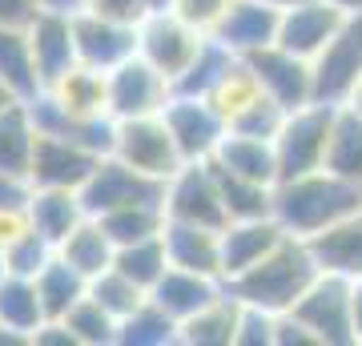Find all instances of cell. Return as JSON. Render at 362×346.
Masks as SVG:
<instances>
[{
  "label": "cell",
  "instance_id": "41",
  "mask_svg": "<svg viewBox=\"0 0 362 346\" xmlns=\"http://www.w3.org/2000/svg\"><path fill=\"white\" fill-rule=\"evenodd\" d=\"M286 113H290V109H282L270 93H262V97H254L242 113L233 117L230 129L233 133H246V137H266V142H274L278 129H282V121H286Z\"/></svg>",
  "mask_w": 362,
  "mask_h": 346
},
{
  "label": "cell",
  "instance_id": "3",
  "mask_svg": "<svg viewBox=\"0 0 362 346\" xmlns=\"http://www.w3.org/2000/svg\"><path fill=\"white\" fill-rule=\"evenodd\" d=\"M338 105L310 101L302 109H290L274 137V154H278V181L302 178L314 169H326V145H330V125H334Z\"/></svg>",
  "mask_w": 362,
  "mask_h": 346
},
{
  "label": "cell",
  "instance_id": "31",
  "mask_svg": "<svg viewBox=\"0 0 362 346\" xmlns=\"http://www.w3.org/2000/svg\"><path fill=\"white\" fill-rule=\"evenodd\" d=\"M326 169L338 178L362 181V113L350 105H338L334 125H330V145H326Z\"/></svg>",
  "mask_w": 362,
  "mask_h": 346
},
{
  "label": "cell",
  "instance_id": "36",
  "mask_svg": "<svg viewBox=\"0 0 362 346\" xmlns=\"http://www.w3.org/2000/svg\"><path fill=\"white\" fill-rule=\"evenodd\" d=\"M113 266L121 274H129L137 286L153 290V282L169 270V250H165V238H145V242H129V246H117V258Z\"/></svg>",
  "mask_w": 362,
  "mask_h": 346
},
{
  "label": "cell",
  "instance_id": "50",
  "mask_svg": "<svg viewBox=\"0 0 362 346\" xmlns=\"http://www.w3.org/2000/svg\"><path fill=\"white\" fill-rule=\"evenodd\" d=\"M354 338L362 342V278H354Z\"/></svg>",
  "mask_w": 362,
  "mask_h": 346
},
{
  "label": "cell",
  "instance_id": "4",
  "mask_svg": "<svg viewBox=\"0 0 362 346\" xmlns=\"http://www.w3.org/2000/svg\"><path fill=\"white\" fill-rule=\"evenodd\" d=\"M294 314L314 334L322 346H354V282L342 274H318L310 290L298 298Z\"/></svg>",
  "mask_w": 362,
  "mask_h": 346
},
{
  "label": "cell",
  "instance_id": "38",
  "mask_svg": "<svg viewBox=\"0 0 362 346\" xmlns=\"http://www.w3.org/2000/svg\"><path fill=\"white\" fill-rule=\"evenodd\" d=\"M65 326L73 330L77 346H117V330H121V322L89 294L65 314Z\"/></svg>",
  "mask_w": 362,
  "mask_h": 346
},
{
  "label": "cell",
  "instance_id": "27",
  "mask_svg": "<svg viewBox=\"0 0 362 346\" xmlns=\"http://www.w3.org/2000/svg\"><path fill=\"white\" fill-rule=\"evenodd\" d=\"M57 254L65 258L69 266H77L85 278H97V274H105V270L113 266L117 242L105 233V226L97 218H85L77 230L65 238V242L57 246Z\"/></svg>",
  "mask_w": 362,
  "mask_h": 346
},
{
  "label": "cell",
  "instance_id": "8",
  "mask_svg": "<svg viewBox=\"0 0 362 346\" xmlns=\"http://www.w3.org/2000/svg\"><path fill=\"white\" fill-rule=\"evenodd\" d=\"M113 157H121L125 166L141 169L157 181H169L185 161L177 154V142L169 133L165 117H129V121H117V142H113Z\"/></svg>",
  "mask_w": 362,
  "mask_h": 346
},
{
  "label": "cell",
  "instance_id": "6",
  "mask_svg": "<svg viewBox=\"0 0 362 346\" xmlns=\"http://www.w3.org/2000/svg\"><path fill=\"white\" fill-rule=\"evenodd\" d=\"M314 69V101L346 105L362 81V13L346 16L330 45L310 61Z\"/></svg>",
  "mask_w": 362,
  "mask_h": 346
},
{
  "label": "cell",
  "instance_id": "48",
  "mask_svg": "<svg viewBox=\"0 0 362 346\" xmlns=\"http://www.w3.org/2000/svg\"><path fill=\"white\" fill-rule=\"evenodd\" d=\"M25 230H33V218H28V209H4L0 214V246L16 242Z\"/></svg>",
  "mask_w": 362,
  "mask_h": 346
},
{
  "label": "cell",
  "instance_id": "39",
  "mask_svg": "<svg viewBox=\"0 0 362 346\" xmlns=\"http://www.w3.org/2000/svg\"><path fill=\"white\" fill-rule=\"evenodd\" d=\"M262 85H258V77H254V69H250L246 64V57H242V61L233 64L230 73H226V81H221L218 89L209 93V101L218 105L221 109V117H226V121H233V117L242 113V109H246L250 101H254V97H262Z\"/></svg>",
  "mask_w": 362,
  "mask_h": 346
},
{
  "label": "cell",
  "instance_id": "2",
  "mask_svg": "<svg viewBox=\"0 0 362 346\" xmlns=\"http://www.w3.org/2000/svg\"><path fill=\"white\" fill-rule=\"evenodd\" d=\"M322 270L310 254V242L306 238H294L286 233L282 242L274 246L270 254L262 258L258 266H250L246 274L230 278V294L246 306H262L270 314H286V310L298 306V298L310 290V282Z\"/></svg>",
  "mask_w": 362,
  "mask_h": 346
},
{
  "label": "cell",
  "instance_id": "30",
  "mask_svg": "<svg viewBox=\"0 0 362 346\" xmlns=\"http://www.w3.org/2000/svg\"><path fill=\"white\" fill-rule=\"evenodd\" d=\"M37 125L25 101L8 105L0 113V173H28L33 149H37Z\"/></svg>",
  "mask_w": 362,
  "mask_h": 346
},
{
  "label": "cell",
  "instance_id": "24",
  "mask_svg": "<svg viewBox=\"0 0 362 346\" xmlns=\"http://www.w3.org/2000/svg\"><path fill=\"white\" fill-rule=\"evenodd\" d=\"M221 169H230L238 178L262 181V185H278V154H274V142L266 137H246V133H226L221 149L214 154Z\"/></svg>",
  "mask_w": 362,
  "mask_h": 346
},
{
  "label": "cell",
  "instance_id": "1",
  "mask_svg": "<svg viewBox=\"0 0 362 346\" xmlns=\"http://www.w3.org/2000/svg\"><path fill=\"white\" fill-rule=\"evenodd\" d=\"M354 209H362V181L338 178L330 169H314L274 185V218L294 238H314L350 218Z\"/></svg>",
  "mask_w": 362,
  "mask_h": 346
},
{
  "label": "cell",
  "instance_id": "52",
  "mask_svg": "<svg viewBox=\"0 0 362 346\" xmlns=\"http://www.w3.org/2000/svg\"><path fill=\"white\" fill-rule=\"evenodd\" d=\"M16 101H21V97H16V93L8 89V85H4V81H0V113H4L8 105H16Z\"/></svg>",
  "mask_w": 362,
  "mask_h": 346
},
{
  "label": "cell",
  "instance_id": "56",
  "mask_svg": "<svg viewBox=\"0 0 362 346\" xmlns=\"http://www.w3.org/2000/svg\"><path fill=\"white\" fill-rule=\"evenodd\" d=\"M169 4H173V0H149V8H153V13H157V8H169Z\"/></svg>",
  "mask_w": 362,
  "mask_h": 346
},
{
  "label": "cell",
  "instance_id": "28",
  "mask_svg": "<svg viewBox=\"0 0 362 346\" xmlns=\"http://www.w3.org/2000/svg\"><path fill=\"white\" fill-rule=\"evenodd\" d=\"M242 61L233 49H226L218 37H206L202 40V49L189 64H185V73L173 81V93H189V97H209V93L218 89L226 73H230L233 64Z\"/></svg>",
  "mask_w": 362,
  "mask_h": 346
},
{
  "label": "cell",
  "instance_id": "21",
  "mask_svg": "<svg viewBox=\"0 0 362 346\" xmlns=\"http://www.w3.org/2000/svg\"><path fill=\"white\" fill-rule=\"evenodd\" d=\"M318 270L326 274H342V278H362V209H354L350 218L334 221L330 230L306 238Z\"/></svg>",
  "mask_w": 362,
  "mask_h": 346
},
{
  "label": "cell",
  "instance_id": "46",
  "mask_svg": "<svg viewBox=\"0 0 362 346\" xmlns=\"http://www.w3.org/2000/svg\"><path fill=\"white\" fill-rule=\"evenodd\" d=\"M274 346H322V342H318V334H314L306 322L298 318L294 310H286V314H278V334H274Z\"/></svg>",
  "mask_w": 362,
  "mask_h": 346
},
{
  "label": "cell",
  "instance_id": "33",
  "mask_svg": "<svg viewBox=\"0 0 362 346\" xmlns=\"http://www.w3.org/2000/svg\"><path fill=\"white\" fill-rule=\"evenodd\" d=\"M181 342V322L169 318L153 298H145L129 318H121L117 346H173Z\"/></svg>",
  "mask_w": 362,
  "mask_h": 346
},
{
  "label": "cell",
  "instance_id": "29",
  "mask_svg": "<svg viewBox=\"0 0 362 346\" xmlns=\"http://www.w3.org/2000/svg\"><path fill=\"white\" fill-rule=\"evenodd\" d=\"M37 294H40V306H45V318H65L69 310L89 294V278L57 254L37 274Z\"/></svg>",
  "mask_w": 362,
  "mask_h": 346
},
{
  "label": "cell",
  "instance_id": "16",
  "mask_svg": "<svg viewBox=\"0 0 362 346\" xmlns=\"http://www.w3.org/2000/svg\"><path fill=\"white\" fill-rule=\"evenodd\" d=\"M28 40H33V57H37V73L49 89L52 81H61L69 69H77V37H73V13H52L40 8L28 25Z\"/></svg>",
  "mask_w": 362,
  "mask_h": 346
},
{
  "label": "cell",
  "instance_id": "54",
  "mask_svg": "<svg viewBox=\"0 0 362 346\" xmlns=\"http://www.w3.org/2000/svg\"><path fill=\"white\" fill-rule=\"evenodd\" d=\"M8 278V258H4V246H0V282Z\"/></svg>",
  "mask_w": 362,
  "mask_h": 346
},
{
  "label": "cell",
  "instance_id": "12",
  "mask_svg": "<svg viewBox=\"0 0 362 346\" xmlns=\"http://www.w3.org/2000/svg\"><path fill=\"white\" fill-rule=\"evenodd\" d=\"M101 166V154L85 149L73 137H57V133H40L37 149H33V166L28 178L37 190H85L93 169Z\"/></svg>",
  "mask_w": 362,
  "mask_h": 346
},
{
  "label": "cell",
  "instance_id": "45",
  "mask_svg": "<svg viewBox=\"0 0 362 346\" xmlns=\"http://www.w3.org/2000/svg\"><path fill=\"white\" fill-rule=\"evenodd\" d=\"M33 193H37V185L28 173H0V214L4 209H28Z\"/></svg>",
  "mask_w": 362,
  "mask_h": 346
},
{
  "label": "cell",
  "instance_id": "13",
  "mask_svg": "<svg viewBox=\"0 0 362 346\" xmlns=\"http://www.w3.org/2000/svg\"><path fill=\"white\" fill-rule=\"evenodd\" d=\"M246 64L254 69V77L282 109H302L314 101V69L306 57L282 49V45H266V49L250 52Z\"/></svg>",
  "mask_w": 362,
  "mask_h": 346
},
{
  "label": "cell",
  "instance_id": "47",
  "mask_svg": "<svg viewBox=\"0 0 362 346\" xmlns=\"http://www.w3.org/2000/svg\"><path fill=\"white\" fill-rule=\"evenodd\" d=\"M37 13H40V4H37V0H0V25L28 28Z\"/></svg>",
  "mask_w": 362,
  "mask_h": 346
},
{
  "label": "cell",
  "instance_id": "17",
  "mask_svg": "<svg viewBox=\"0 0 362 346\" xmlns=\"http://www.w3.org/2000/svg\"><path fill=\"white\" fill-rule=\"evenodd\" d=\"M278 21H282V8H274V4L233 0V8L221 16V25L209 37H218L238 57H250V52L266 49V45H278Z\"/></svg>",
  "mask_w": 362,
  "mask_h": 346
},
{
  "label": "cell",
  "instance_id": "42",
  "mask_svg": "<svg viewBox=\"0 0 362 346\" xmlns=\"http://www.w3.org/2000/svg\"><path fill=\"white\" fill-rule=\"evenodd\" d=\"M274 334H278V314L242 302V318H238V338H233V346H274Z\"/></svg>",
  "mask_w": 362,
  "mask_h": 346
},
{
  "label": "cell",
  "instance_id": "37",
  "mask_svg": "<svg viewBox=\"0 0 362 346\" xmlns=\"http://www.w3.org/2000/svg\"><path fill=\"white\" fill-rule=\"evenodd\" d=\"M89 298H97V302H101V306L109 310L117 322H121V318H129L133 310L149 298V290H145V286H137L129 274H121L117 266H109L105 274L89 278Z\"/></svg>",
  "mask_w": 362,
  "mask_h": 346
},
{
  "label": "cell",
  "instance_id": "15",
  "mask_svg": "<svg viewBox=\"0 0 362 346\" xmlns=\"http://www.w3.org/2000/svg\"><path fill=\"white\" fill-rule=\"evenodd\" d=\"M73 37H77V57L81 64L89 69H117L121 61L137 57V28L133 25H117V21H105L97 13H73Z\"/></svg>",
  "mask_w": 362,
  "mask_h": 346
},
{
  "label": "cell",
  "instance_id": "22",
  "mask_svg": "<svg viewBox=\"0 0 362 346\" xmlns=\"http://www.w3.org/2000/svg\"><path fill=\"white\" fill-rule=\"evenodd\" d=\"M49 93L61 101L69 117L77 121H89V117H113L109 113V81H105L101 69H89V64H77L69 69L61 81H52Z\"/></svg>",
  "mask_w": 362,
  "mask_h": 346
},
{
  "label": "cell",
  "instance_id": "44",
  "mask_svg": "<svg viewBox=\"0 0 362 346\" xmlns=\"http://www.w3.org/2000/svg\"><path fill=\"white\" fill-rule=\"evenodd\" d=\"M81 8H85V13L105 16V21H117V25H133V28L153 13V8H149V0H85Z\"/></svg>",
  "mask_w": 362,
  "mask_h": 346
},
{
  "label": "cell",
  "instance_id": "32",
  "mask_svg": "<svg viewBox=\"0 0 362 346\" xmlns=\"http://www.w3.org/2000/svg\"><path fill=\"white\" fill-rule=\"evenodd\" d=\"M105 226V233L113 238L117 246H129V242H145V238H157L165 230V202H137V205H121V209H109L97 218Z\"/></svg>",
  "mask_w": 362,
  "mask_h": 346
},
{
  "label": "cell",
  "instance_id": "35",
  "mask_svg": "<svg viewBox=\"0 0 362 346\" xmlns=\"http://www.w3.org/2000/svg\"><path fill=\"white\" fill-rule=\"evenodd\" d=\"M40 322H45V306H40V294H37V278L8 274L0 282V326L33 334Z\"/></svg>",
  "mask_w": 362,
  "mask_h": 346
},
{
  "label": "cell",
  "instance_id": "9",
  "mask_svg": "<svg viewBox=\"0 0 362 346\" xmlns=\"http://www.w3.org/2000/svg\"><path fill=\"white\" fill-rule=\"evenodd\" d=\"M109 81V113L117 121H129V117H153L161 113L173 97V81L153 69V64L145 61L141 52L129 57V61H121L117 69L105 73Z\"/></svg>",
  "mask_w": 362,
  "mask_h": 346
},
{
  "label": "cell",
  "instance_id": "18",
  "mask_svg": "<svg viewBox=\"0 0 362 346\" xmlns=\"http://www.w3.org/2000/svg\"><path fill=\"white\" fill-rule=\"evenodd\" d=\"M221 294H226V282H221V278L197 274V270H181V266H169L153 282V290H149V298L177 322L194 318L197 310H206L209 302H218Z\"/></svg>",
  "mask_w": 362,
  "mask_h": 346
},
{
  "label": "cell",
  "instance_id": "10",
  "mask_svg": "<svg viewBox=\"0 0 362 346\" xmlns=\"http://www.w3.org/2000/svg\"><path fill=\"white\" fill-rule=\"evenodd\" d=\"M81 202L89 209V218H101L109 209L121 205H137V202H165V181L149 178L141 169L125 166L121 157H101V166L93 169V178L81 190Z\"/></svg>",
  "mask_w": 362,
  "mask_h": 346
},
{
  "label": "cell",
  "instance_id": "51",
  "mask_svg": "<svg viewBox=\"0 0 362 346\" xmlns=\"http://www.w3.org/2000/svg\"><path fill=\"white\" fill-rule=\"evenodd\" d=\"M326 4H334V8H342V13H346V16L362 13V0H326Z\"/></svg>",
  "mask_w": 362,
  "mask_h": 346
},
{
  "label": "cell",
  "instance_id": "55",
  "mask_svg": "<svg viewBox=\"0 0 362 346\" xmlns=\"http://www.w3.org/2000/svg\"><path fill=\"white\" fill-rule=\"evenodd\" d=\"M262 4H274V8H290L294 0H262Z\"/></svg>",
  "mask_w": 362,
  "mask_h": 346
},
{
  "label": "cell",
  "instance_id": "25",
  "mask_svg": "<svg viewBox=\"0 0 362 346\" xmlns=\"http://www.w3.org/2000/svg\"><path fill=\"white\" fill-rule=\"evenodd\" d=\"M0 81L21 97V101H33L45 81L37 73V57H33V40H28V28L16 25H0Z\"/></svg>",
  "mask_w": 362,
  "mask_h": 346
},
{
  "label": "cell",
  "instance_id": "20",
  "mask_svg": "<svg viewBox=\"0 0 362 346\" xmlns=\"http://www.w3.org/2000/svg\"><path fill=\"white\" fill-rule=\"evenodd\" d=\"M165 250H169V266L181 270H197V274H214L221 278V230L197 226V221H165Z\"/></svg>",
  "mask_w": 362,
  "mask_h": 346
},
{
  "label": "cell",
  "instance_id": "11",
  "mask_svg": "<svg viewBox=\"0 0 362 346\" xmlns=\"http://www.w3.org/2000/svg\"><path fill=\"white\" fill-rule=\"evenodd\" d=\"M202 40H206V33H197V28L189 25V21H181L173 8H157V13H149L141 25H137V52H141L153 69H161L169 81H177L181 73H185V64L197 57Z\"/></svg>",
  "mask_w": 362,
  "mask_h": 346
},
{
  "label": "cell",
  "instance_id": "14",
  "mask_svg": "<svg viewBox=\"0 0 362 346\" xmlns=\"http://www.w3.org/2000/svg\"><path fill=\"white\" fill-rule=\"evenodd\" d=\"M346 13L326 4V0H294L290 8H282V21H278V45L298 57L314 61L318 52L330 45L338 28H342Z\"/></svg>",
  "mask_w": 362,
  "mask_h": 346
},
{
  "label": "cell",
  "instance_id": "53",
  "mask_svg": "<svg viewBox=\"0 0 362 346\" xmlns=\"http://www.w3.org/2000/svg\"><path fill=\"white\" fill-rule=\"evenodd\" d=\"M350 109H354V113H362V81H358V89H354V93H350Z\"/></svg>",
  "mask_w": 362,
  "mask_h": 346
},
{
  "label": "cell",
  "instance_id": "19",
  "mask_svg": "<svg viewBox=\"0 0 362 346\" xmlns=\"http://www.w3.org/2000/svg\"><path fill=\"white\" fill-rule=\"evenodd\" d=\"M286 238L278 218H250V221H230L221 230V282H230L250 266H258L274 246Z\"/></svg>",
  "mask_w": 362,
  "mask_h": 346
},
{
  "label": "cell",
  "instance_id": "43",
  "mask_svg": "<svg viewBox=\"0 0 362 346\" xmlns=\"http://www.w3.org/2000/svg\"><path fill=\"white\" fill-rule=\"evenodd\" d=\"M169 8H173L181 21H189L197 33H206L209 37V33L221 25V16L233 8V0H173Z\"/></svg>",
  "mask_w": 362,
  "mask_h": 346
},
{
  "label": "cell",
  "instance_id": "34",
  "mask_svg": "<svg viewBox=\"0 0 362 346\" xmlns=\"http://www.w3.org/2000/svg\"><path fill=\"white\" fill-rule=\"evenodd\" d=\"M218 169V185H221V202H226V214L230 221H250V218H274V185H262V181L238 178L230 169Z\"/></svg>",
  "mask_w": 362,
  "mask_h": 346
},
{
  "label": "cell",
  "instance_id": "49",
  "mask_svg": "<svg viewBox=\"0 0 362 346\" xmlns=\"http://www.w3.org/2000/svg\"><path fill=\"white\" fill-rule=\"evenodd\" d=\"M40 8H52V13H81L85 0H37Z\"/></svg>",
  "mask_w": 362,
  "mask_h": 346
},
{
  "label": "cell",
  "instance_id": "23",
  "mask_svg": "<svg viewBox=\"0 0 362 346\" xmlns=\"http://www.w3.org/2000/svg\"><path fill=\"white\" fill-rule=\"evenodd\" d=\"M28 218H33V230L45 233L52 246H61L89 218V209L81 202V190H37L28 202Z\"/></svg>",
  "mask_w": 362,
  "mask_h": 346
},
{
  "label": "cell",
  "instance_id": "26",
  "mask_svg": "<svg viewBox=\"0 0 362 346\" xmlns=\"http://www.w3.org/2000/svg\"><path fill=\"white\" fill-rule=\"evenodd\" d=\"M238 318H242V302L226 286V294L218 302H209L206 310H197L194 318L181 322V342L185 346H233Z\"/></svg>",
  "mask_w": 362,
  "mask_h": 346
},
{
  "label": "cell",
  "instance_id": "7",
  "mask_svg": "<svg viewBox=\"0 0 362 346\" xmlns=\"http://www.w3.org/2000/svg\"><path fill=\"white\" fill-rule=\"evenodd\" d=\"M165 214L173 221H197V226H209V230L230 226L214 161H185L165 181Z\"/></svg>",
  "mask_w": 362,
  "mask_h": 346
},
{
  "label": "cell",
  "instance_id": "40",
  "mask_svg": "<svg viewBox=\"0 0 362 346\" xmlns=\"http://www.w3.org/2000/svg\"><path fill=\"white\" fill-rule=\"evenodd\" d=\"M4 258H8V274H21V278H37L40 270L57 258V246L37 230H25L16 242L4 246Z\"/></svg>",
  "mask_w": 362,
  "mask_h": 346
},
{
  "label": "cell",
  "instance_id": "5",
  "mask_svg": "<svg viewBox=\"0 0 362 346\" xmlns=\"http://www.w3.org/2000/svg\"><path fill=\"white\" fill-rule=\"evenodd\" d=\"M169 133L177 142L181 161H214V154L221 149L230 121L221 117V109L209 97H189V93H173L169 105L161 109Z\"/></svg>",
  "mask_w": 362,
  "mask_h": 346
}]
</instances>
